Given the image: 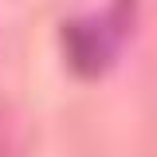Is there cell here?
Here are the masks:
<instances>
[{
	"label": "cell",
	"instance_id": "cell-1",
	"mask_svg": "<svg viewBox=\"0 0 157 157\" xmlns=\"http://www.w3.org/2000/svg\"><path fill=\"white\" fill-rule=\"evenodd\" d=\"M67 55L78 75H102L114 59V43L102 24H71L67 28Z\"/></svg>",
	"mask_w": 157,
	"mask_h": 157
},
{
	"label": "cell",
	"instance_id": "cell-3",
	"mask_svg": "<svg viewBox=\"0 0 157 157\" xmlns=\"http://www.w3.org/2000/svg\"><path fill=\"white\" fill-rule=\"evenodd\" d=\"M130 8H134V0H118V28H126V20H130Z\"/></svg>",
	"mask_w": 157,
	"mask_h": 157
},
{
	"label": "cell",
	"instance_id": "cell-2",
	"mask_svg": "<svg viewBox=\"0 0 157 157\" xmlns=\"http://www.w3.org/2000/svg\"><path fill=\"white\" fill-rule=\"evenodd\" d=\"M4 149H12V118L0 110V153Z\"/></svg>",
	"mask_w": 157,
	"mask_h": 157
}]
</instances>
